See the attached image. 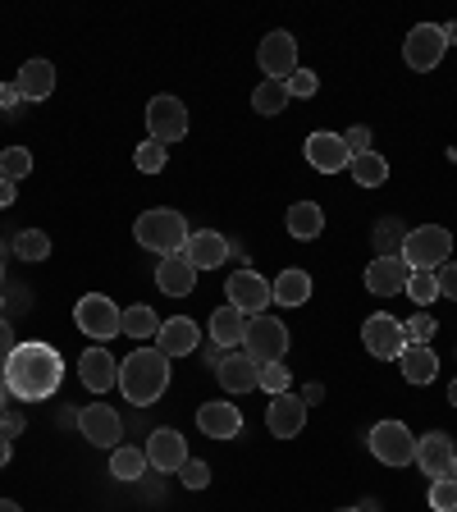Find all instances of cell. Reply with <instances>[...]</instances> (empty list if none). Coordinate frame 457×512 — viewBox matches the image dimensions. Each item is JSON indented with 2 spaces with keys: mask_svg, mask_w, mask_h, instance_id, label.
<instances>
[{
  "mask_svg": "<svg viewBox=\"0 0 457 512\" xmlns=\"http://www.w3.org/2000/svg\"><path fill=\"white\" fill-rule=\"evenodd\" d=\"M19 101H23L19 87H14V83H0V110H5V115H10V110L19 106Z\"/></svg>",
  "mask_w": 457,
  "mask_h": 512,
  "instance_id": "c3c4849f",
  "label": "cell"
},
{
  "mask_svg": "<svg viewBox=\"0 0 457 512\" xmlns=\"http://www.w3.org/2000/svg\"><path fill=\"white\" fill-rule=\"evenodd\" d=\"M339 512H362V508H339Z\"/></svg>",
  "mask_w": 457,
  "mask_h": 512,
  "instance_id": "680465c9",
  "label": "cell"
},
{
  "mask_svg": "<svg viewBox=\"0 0 457 512\" xmlns=\"http://www.w3.org/2000/svg\"><path fill=\"white\" fill-rule=\"evenodd\" d=\"M444 42H448V46H457V23H448V28H444Z\"/></svg>",
  "mask_w": 457,
  "mask_h": 512,
  "instance_id": "f5cc1de1",
  "label": "cell"
},
{
  "mask_svg": "<svg viewBox=\"0 0 457 512\" xmlns=\"http://www.w3.org/2000/svg\"><path fill=\"white\" fill-rule=\"evenodd\" d=\"M403 380L407 384H435L439 380V357L430 348H403Z\"/></svg>",
  "mask_w": 457,
  "mask_h": 512,
  "instance_id": "f1b7e54d",
  "label": "cell"
},
{
  "mask_svg": "<svg viewBox=\"0 0 457 512\" xmlns=\"http://www.w3.org/2000/svg\"><path fill=\"white\" fill-rule=\"evenodd\" d=\"M403 334H407V348H430V339L439 334V325H435L430 311H416L412 320H403Z\"/></svg>",
  "mask_w": 457,
  "mask_h": 512,
  "instance_id": "8d00e7d4",
  "label": "cell"
},
{
  "mask_svg": "<svg viewBox=\"0 0 457 512\" xmlns=\"http://www.w3.org/2000/svg\"><path fill=\"white\" fill-rule=\"evenodd\" d=\"M14 348H19V343H14V330H10V320L0 316V366L10 362V352H14Z\"/></svg>",
  "mask_w": 457,
  "mask_h": 512,
  "instance_id": "bcb514c9",
  "label": "cell"
},
{
  "mask_svg": "<svg viewBox=\"0 0 457 512\" xmlns=\"http://www.w3.org/2000/svg\"><path fill=\"white\" fill-rule=\"evenodd\" d=\"M307 426V403L298 394H275L266 407V430L275 439H298Z\"/></svg>",
  "mask_w": 457,
  "mask_h": 512,
  "instance_id": "2e32d148",
  "label": "cell"
},
{
  "mask_svg": "<svg viewBox=\"0 0 457 512\" xmlns=\"http://www.w3.org/2000/svg\"><path fill=\"white\" fill-rule=\"evenodd\" d=\"M298 398H302L307 407H311V403H320V398H325V384H302V394H298Z\"/></svg>",
  "mask_w": 457,
  "mask_h": 512,
  "instance_id": "f907efd6",
  "label": "cell"
},
{
  "mask_svg": "<svg viewBox=\"0 0 457 512\" xmlns=\"http://www.w3.org/2000/svg\"><path fill=\"white\" fill-rule=\"evenodd\" d=\"M343 142H348L352 156H362V151H371V128H366V124H352L348 133H343Z\"/></svg>",
  "mask_w": 457,
  "mask_h": 512,
  "instance_id": "f6af8a7d",
  "label": "cell"
},
{
  "mask_svg": "<svg viewBox=\"0 0 457 512\" xmlns=\"http://www.w3.org/2000/svg\"><path fill=\"white\" fill-rule=\"evenodd\" d=\"M147 448H133V444H119L110 448V476L115 480H142V471H147Z\"/></svg>",
  "mask_w": 457,
  "mask_h": 512,
  "instance_id": "4dcf8cb0",
  "label": "cell"
},
{
  "mask_svg": "<svg viewBox=\"0 0 457 512\" xmlns=\"http://www.w3.org/2000/svg\"><path fill=\"white\" fill-rule=\"evenodd\" d=\"M0 311H5V293H0Z\"/></svg>",
  "mask_w": 457,
  "mask_h": 512,
  "instance_id": "91938a15",
  "label": "cell"
},
{
  "mask_svg": "<svg viewBox=\"0 0 457 512\" xmlns=\"http://www.w3.org/2000/svg\"><path fill=\"white\" fill-rule=\"evenodd\" d=\"M453 458H457V444H453V435H444V430H430V435L416 439V467L426 471L430 480L453 476Z\"/></svg>",
  "mask_w": 457,
  "mask_h": 512,
  "instance_id": "9a60e30c",
  "label": "cell"
},
{
  "mask_svg": "<svg viewBox=\"0 0 457 512\" xmlns=\"http://www.w3.org/2000/svg\"><path fill=\"white\" fill-rule=\"evenodd\" d=\"M435 284H439V298L457 302V266H453V261H444V266L435 270Z\"/></svg>",
  "mask_w": 457,
  "mask_h": 512,
  "instance_id": "ee69618b",
  "label": "cell"
},
{
  "mask_svg": "<svg viewBox=\"0 0 457 512\" xmlns=\"http://www.w3.org/2000/svg\"><path fill=\"white\" fill-rule=\"evenodd\" d=\"M14 256H23V261H46V256H51L46 229H23V234H14Z\"/></svg>",
  "mask_w": 457,
  "mask_h": 512,
  "instance_id": "836d02e7",
  "label": "cell"
},
{
  "mask_svg": "<svg viewBox=\"0 0 457 512\" xmlns=\"http://www.w3.org/2000/svg\"><path fill=\"white\" fill-rule=\"evenodd\" d=\"M165 160H170V151L160 147V142H151V138L133 151V165H138L142 174H160V170H165Z\"/></svg>",
  "mask_w": 457,
  "mask_h": 512,
  "instance_id": "ab89813d",
  "label": "cell"
},
{
  "mask_svg": "<svg viewBox=\"0 0 457 512\" xmlns=\"http://www.w3.org/2000/svg\"><path fill=\"white\" fill-rule=\"evenodd\" d=\"M430 508L435 512H457V480L453 476L430 480Z\"/></svg>",
  "mask_w": 457,
  "mask_h": 512,
  "instance_id": "60d3db41",
  "label": "cell"
},
{
  "mask_svg": "<svg viewBox=\"0 0 457 512\" xmlns=\"http://www.w3.org/2000/svg\"><path fill=\"white\" fill-rule=\"evenodd\" d=\"M357 508H362V512H380V503H375V499H362Z\"/></svg>",
  "mask_w": 457,
  "mask_h": 512,
  "instance_id": "11a10c76",
  "label": "cell"
},
{
  "mask_svg": "<svg viewBox=\"0 0 457 512\" xmlns=\"http://www.w3.org/2000/svg\"><path fill=\"white\" fill-rule=\"evenodd\" d=\"M453 480H457V458H453Z\"/></svg>",
  "mask_w": 457,
  "mask_h": 512,
  "instance_id": "6125c7cd",
  "label": "cell"
},
{
  "mask_svg": "<svg viewBox=\"0 0 457 512\" xmlns=\"http://www.w3.org/2000/svg\"><path fill=\"white\" fill-rule=\"evenodd\" d=\"M302 151H307V165L316 174H343L352 165V151L343 142V133H311L302 142Z\"/></svg>",
  "mask_w": 457,
  "mask_h": 512,
  "instance_id": "4fadbf2b",
  "label": "cell"
},
{
  "mask_svg": "<svg viewBox=\"0 0 457 512\" xmlns=\"http://www.w3.org/2000/svg\"><path fill=\"white\" fill-rule=\"evenodd\" d=\"M243 352L252 362H284L288 352V325L275 316H247V334H243Z\"/></svg>",
  "mask_w": 457,
  "mask_h": 512,
  "instance_id": "5b68a950",
  "label": "cell"
},
{
  "mask_svg": "<svg viewBox=\"0 0 457 512\" xmlns=\"http://www.w3.org/2000/svg\"><path fill=\"white\" fill-rule=\"evenodd\" d=\"M170 389V357L160 348H138L119 362V394L133 407H151Z\"/></svg>",
  "mask_w": 457,
  "mask_h": 512,
  "instance_id": "7a4b0ae2",
  "label": "cell"
},
{
  "mask_svg": "<svg viewBox=\"0 0 457 512\" xmlns=\"http://www.w3.org/2000/svg\"><path fill=\"white\" fill-rule=\"evenodd\" d=\"M403 293L416 302V307H430V302L439 298V284H435V275H430V270H412V275H407V288H403Z\"/></svg>",
  "mask_w": 457,
  "mask_h": 512,
  "instance_id": "74e56055",
  "label": "cell"
},
{
  "mask_svg": "<svg viewBox=\"0 0 457 512\" xmlns=\"http://www.w3.org/2000/svg\"><path fill=\"white\" fill-rule=\"evenodd\" d=\"M183 256L192 261L197 275H202V270H220L224 256H229V238L215 234V229H197V234L188 238V247H183Z\"/></svg>",
  "mask_w": 457,
  "mask_h": 512,
  "instance_id": "603a6c76",
  "label": "cell"
},
{
  "mask_svg": "<svg viewBox=\"0 0 457 512\" xmlns=\"http://www.w3.org/2000/svg\"><path fill=\"white\" fill-rule=\"evenodd\" d=\"M156 284H160V293H170V298H192L197 293V270H192V261L188 256H165L156 266Z\"/></svg>",
  "mask_w": 457,
  "mask_h": 512,
  "instance_id": "cb8c5ba5",
  "label": "cell"
},
{
  "mask_svg": "<svg viewBox=\"0 0 457 512\" xmlns=\"http://www.w3.org/2000/svg\"><path fill=\"white\" fill-rule=\"evenodd\" d=\"M453 256V234L444 224H421V229H407V243H403V266L407 270H430L435 275Z\"/></svg>",
  "mask_w": 457,
  "mask_h": 512,
  "instance_id": "277c9868",
  "label": "cell"
},
{
  "mask_svg": "<svg viewBox=\"0 0 457 512\" xmlns=\"http://www.w3.org/2000/svg\"><path fill=\"white\" fill-rule=\"evenodd\" d=\"M78 380H83L92 394H110V389L119 384V362L96 343V348L83 352V362H78Z\"/></svg>",
  "mask_w": 457,
  "mask_h": 512,
  "instance_id": "44dd1931",
  "label": "cell"
},
{
  "mask_svg": "<svg viewBox=\"0 0 457 512\" xmlns=\"http://www.w3.org/2000/svg\"><path fill=\"white\" fill-rule=\"evenodd\" d=\"M243 334H247V316L238 307H215V316H211V343L215 348H224V352H234V348H243Z\"/></svg>",
  "mask_w": 457,
  "mask_h": 512,
  "instance_id": "d4e9b609",
  "label": "cell"
},
{
  "mask_svg": "<svg viewBox=\"0 0 457 512\" xmlns=\"http://www.w3.org/2000/svg\"><path fill=\"white\" fill-rule=\"evenodd\" d=\"M28 174H32V151L28 147H5L0 151V179L19 183V179H28Z\"/></svg>",
  "mask_w": 457,
  "mask_h": 512,
  "instance_id": "d590c367",
  "label": "cell"
},
{
  "mask_svg": "<svg viewBox=\"0 0 457 512\" xmlns=\"http://www.w3.org/2000/svg\"><path fill=\"white\" fill-rule=\"evenodd\" d=\"M10 458H14V444H10V435L0 430V467H10Z\"/></svg>",
  "mask_w": 457,
  "mask_h": 512,
  "instance_id": "816d5d0a",
  "label": "cell"
},
{
  "mask_svg": "<svg viewBox=\"0 0 457 512\" xmlns=\"http://www.w3.org/2000/svg\"><path fill=\"white\" fill-rule=\"evenodd\" d=\"M288 234L302 238V243L320 238V234H325V211H320L316 202H293V206H288Z\"/></svg>",
  "mask_w": 457,
  "mask_h": 512,
  "instance_id": "4316f807",
  "label": "cell"
},
{
  "mask_svg": "<svg viewBox=\"0 0 457 512\" xmlns=\"http://www.w3.org/2000/svg\"><path fill=\"white\" fill-rule=\"evenodd\" d=\"M256 375H261V362H252L243 348L224 352L220 366H215V380L224 384V394H252V389H256Z\"/></svg>",
  "mask_w": 457,
  "mask_h": 512,
  "instance_id": "e0dca14e",
  "label": "cell"
},
{
  "mask_svg": "<svg viewBox=\"0 0 457 512\" xmlns=\"http://www.w3.org/2000/svg\"><path fill=\"white\" fill-rule=\"evenodd\" d=\"M407 275L412 270L403 266V256H375L371 266H366V288H371L375 298H403Z\"/></svg>",
  "mask_w": 457,
  "mask_h": 512,
  "instance_id": "d6986e66",
  "label": "cell"
},
{
  "mask_svg": "<svg viewBox=\"0 0 457 512\" xmlns=\"http://www.w3.org/2000/svg\"><path fill=\"white\" fill-rule=\"evenodd\" d=\"M366 444H371L375 462H384V467H412L416 462V435L403 421H375Z\"/></svg>",
  "mask_w": 457,
  "mask_h": 512,
  "instance_id": "8992f818",
  "label": "cell"
},
{
  "mask_svg": "<svg viewBox=\"0 0 457 512\" xmlns=\"http://www.w3.org/2000/svg\"><path fill=\"white\" fill-rule=\"evenodd\" d=\"M0 279H5V261H0Z\"/></svg>",
  "mask_w": 457,
  "mask_h": 512,
  "instance_id": "94428289",
  "label": "cell"
},
{
  "mask_svg": "<svg viewBox=\"0 0 457 512\" xmlns=\"http://www.w3.org/2000/svg\"><path fill=\"white\" fill-rule=\"evenodd\" d=\"M0 380H5L10 398H19V403H42V398H51L55 389H60L64 357L51 348V343L28 339L10 352V362L0 366Z\"/></svg>",
  "mask_w": 457,
  "mask_h": 512,
  "instance_id": "6da1fadb",
  "label": "cell"
},
{
  "mask_svg": "<svg viewBox=\"0 0 457 512\" xmlns=\"http://www.w3.org/2000/svg\"><path fill=\"white\" fill-rule=\"evenodd\" d=\"M197 343H202V330H197V320H188V316L160 320L156 348L165 352V357H192V352H197Z\"/></svg>",
  "mask_w": 457,
  "mask_h": 512,
  "instance_id": "ac0fdd59",
  "label": "cell"
},
{
  "mask_svg": "<svg viewBox=\"0 0 457 512\" xmlns=\"http://www.w3.org/2000/svg\"><path fill=\"white\" fill-rule=\"evenodd\" d=\"M284 87H288V101H293V96H302V101H307V96H316V92H320V78L311 74V69H298V74L288 78Z\"/></svg>",
  "mask_w": 457,
  "mask_h": 512,
  "instance_id": "7bdbcfd3",
  "label": "cell"
},
{
  "mask_svg": "<svg viewBox=\"0 0 457 512\" xmlns=\"http://www.w3.org/2000/svg\"><path fill=\"white\" fill-rule=\"evenodd\" d=\"M448 403H453V407H457V380H453V384H448Z\"/></svg>",
  "mask_w": 457,
  "mask_h": 512,
  "instance_id": "6f0895ef",
  "label": "cell"
},
{
  "mask_svg": "<svg viewBox=\"0 0 457 512\" xmlns=\"http://www.w3.org/2000/svg\"><path fill=\"white\" fill-rule=\"evenodd\" d=\"M256 389H266L270 398L288 394V389H293V371H288V366H279V362H266V366H261V375H256Z\"/></svg>",
  "mask_w": 457,
  "mask_h": 512,
  "instance_id": "f35d334b",
  "label": "cell"
},
{
  "mask_svg": "<svg viewBox=\"0 0 457 512\" xmlns=\"http://www.w3.org/2000/svg\"><path fill=\"white\" fill-rule=\"evenodd\" d=\"M448 42H444V28L439 23H416L412 32H407L403 42V60L412 74H430V69H439V60H444Z\"/></svg>",
  "mask_w": 457,
  "mask_h": 512,
  "instance_id": "ba28073f",
  "label": "cell"
},
{
  "mask_svg": "<svg viewBox=\"0 0 457 512\" xmlns=\"http://www.w3.org/2000/svg\"><path fill=\"white\" fill-rule=\"evenodd\" d=\"M23 426H28V421H23V412H10V407L0 412V430H5V435H23Z\"/></svg>",
  "mask_w": 457,
  "mask_h": 512,
  "instance_id": "7dc6e473",
  "label": "cell"
},
{
  "mask_svg": "<svg viewBox=\"0 0 457 512\" xmlns=\"http://www.w3.org/2000/svg\"><path fill=\"white\" fill-rule=\"evenodd\" d=\"M78 430H83V439L96 448H119V439H124L119 412L110 403H87L83 412H78Z\"/></svg>",
  "mask_w": 457,
  "mask_h": 512,
  "instance_id": "5bb4252c",
  "label": "cell"
},
{
  "mask_svg": "<svg viewBox=\"0 0 457 512\" xmlns=\"http://www.w3.org/2000/svg\"><path fill=\"white\" fill-rule=\"evenodd\" d=\"M147 462H151L156 471H179L183 462H188V439H183L179 430H170V426L151 430V439H147Z\"/></svg>",
  "mask_w": 457,
  "mask_h": 512,
  "instance_id": "7402d4cb",
  "label": "cell"
},
{
  "mask_svg": "<svg viewBox=\"0 0 457 512\" xmlns=\"http://www.w3.org/2000/svg\"><path fill=\"white\" fill-rule=\"evenodd\" d=\"M5 403H10V389H5V380H0V412H5Z\"/></svg>",
  "mask_w": 457,
  "mask_h": 512,
  "instance_id": "9f6ffc18",
  "label": "cell"
},
{
  "mask_svg": "<svg viewBox=\"0 0 457 512\" xmlns=\"http://www.w3.org/2000/svg\"><path fill=\"white\" fill-rule=\"evenodd\" d=\"M179 480L188 485V490H206V485H211V467H206L202 458H188L179 467Z\"/></svg>",
  "mask_w": 457,
  "mask_h": 512,
  "instance_id": "b9f144b4",
  "label": "cell"
},
{
  "mask_svg": "<svg viewBox=\"0 0 457 512\" xmlns=\"http://www.w3.org/2000/svg\"><path fill=\"white\" fill-rule=\"evenodd\" d=\"M362 343L371 357H380V362H398L407 348V334H403V320L389 316V311H375L371 320L362 325Z\"/></svg>",
  "mask_w": 457,
  "mask_h": 512,
  "instance_id": "30bf717a",
  "label": "cell"
},
{
  "mask_svg": "<svg viewBox=\"0 0 457 512\" xmlns=\"http://www.w3.org/2000/svg\"><path fill=\"white\" fill-rule=\"evenodd\" d=\"M224 293H229V307H238L243 316H266V307L275 302L266 275H256V270H234L229 284H224Z\"/></svg>",
  "mask_w": 457,
  "mask_h": 512,
  "instance_id": "8fae6325",
  "label": "cell"
},
{
  "mask_svg": "<svg viewBox=\"0 0 457 512\" xmlns=\"http://www.w3.org/2000/svg\"><path fill=\"white\" fill-rule=\"evenodd\" d=\"M284 106H288V87L284 83H270V78H266V83L252 92V110H256V115H279Z\"/></svg>",
  "mask_w": 457,
  "mask_h": 512,
  "instance_id": "e575fe53",
  "label": "cell"
},
{
  "mask_svg": "<svg viewBox=\"0 0 457 512\" xmlns=\"http://www.w3.org/2000/svg\"><path fill=\"white\" fill-rule=\"evenodd\" d=\"M14 87H19L23 101H46V96L55 92V64L51 60H28L19 69V78H14Z\"/></svg>",
  "mask_w": 457,
  "mask_h": 512,
  "instance_id": "484cf974",
  "label": "cell"
},
{
  "mask_svg": "<svg viewBox=\"0 0 457 512\" xmlns=\"http://www.w3.org/2000/svg\"><path fill=\"white\" fill-rule=\"evenodd\" d=\"M348 174L357 188H384V183H389V160H384L380 151H362V156H352Z\"/></svg>",
  "mask_w": 457,
  "mask_h": 512,
  "instance_id": "83f0119b",
  "label": "cell"
},
{
  "mask_svg": "<svg viewBox=\"0 0 457 512\" xmlns=\"http://www.w3.org/2000/svg\"><path fill=\"white\" fill-rule=\"evenodd\" d=\"M119 330H124L128 339H156L160 320L147 302H133V307H124V316H119Z\"/></svg>",
  "mask_w": 457,
  "mask_h": 512,
  "instance_id": "1f68e13d",
  "label": "cell"
},
{
  "mask_svg": "<svg viewBox=\"0 0 457 512\" xmlns=\"http://www.w3.org/2000/svg\"><path fill=\"white\" fill-rule=\"evenodd\" d=\"M197 430L211 439H238V430H243V412H238V403H229V398H220V403H202L197 407Z\"/></svg>",
  "mask_w": 457,
  "mask_h": 512,
  "instance_id": "ffe728a7",
  "label": "cell"
},
{
  "mask_svg": "<svg viewBox=\"0 0 457 512\" xmlns=\"http://www.w3.org/2000/svg\"><path fill=\"white\" fill-rule=\"evenodd\" d=\"M147 128H151V142H160V147L183 142L188 138V106H183L179 96H151Z\"/></svg>",
  "mask_w": 457,
  "mask_h": 512,
  "instance_id": "9c48e42d",
  "label": "cell"
},
{
  "mask_svg": "<svg viewBox=\"0 0 457 512\" xmlns=\"http://www.w3.org/2000/svg\"><path fill=\"white\" fill-rule=\"evenodd\" d=\"M14 202H19V183L0 179V211H5V206H14Z\"/></svg>",
  "mask_w": 457,
  "mask_h": 512,
  "instance_id": "681fc988",
  "label": "cell"
},
{
  "mask_svg": "<svg viewBox=\"0 0 457 512\" xmlns=\"http://www.w3.org/2000/svg\"><path fill=\"white\" fill-rule=\"evenodd\" d=\"M119 316H124V311H119L106 293H87V298H78V307H74V325L83 334H92L96 343H106V339H115V334H124V330H119Z\"/></svg>",
  "mask_w": 457,
  "mask_h": 512,
  "instance_id": "52a82bcc",
  "label": "cell"
},
{
  "mask_svg": "<svg viewBox=\"0 0 457 512\" xmlns=\"http://www.w3.org/2000/svg\"><path fill=\"white\" fill-rule=\"evenodd\" d=\"M133 238H138L147 252L179 256L183 247H188L192 229H188V220H183L179 211H170V206H156V211H142L138 215V224H133Z\"/></svg>",
  "mask_w": 457,
  "mask_h": 512,
  "instance_id": "3957f363",
  "label": "cell"
},
{
  "mask_svg": "<svg viewBox=\"0 0 457 512\" xmlns=\"http://www.w3.org/2000/svg\"><path fill=\"white\" fill-rule=\"evenodd\" d=\"M256 64H261V74L270 83H288L298 74V42H293V32H270L261 42V51H256Z\"/></svg>",
  "mask_w": 457,
  "mask_h": 512,
  "instance_id": "7c38bea8",
  "label": "cell"
},
{
  "mask_svg": "<svg viewBox=\"0 0 457 512\" xmlns=\"http://www.w3.org/2000/svg\"><path fill=\"white\" fill-rule=\"evenodd\" d=\"M270 293H275L279 307H302V302L311 298V275L307 270H284V275L270 284Z\"/></svg>",
  "mask_w": 457,
  "mask_h": 512,
  "instance_id": "f546056e",
  "label": "cell"
},
{
  "mask_svg": "<svg viewBox=\"0 0 457 512\" xmlns=\"http://www.w3.org/2000/svg\"><path fill=\"white\" fill-rule=\"evenodd\" d=\"M403 243H407V224L403 220H380L375 224V256H403Z\"/></svg>",
  "mask_w": 457,
  "mask_h": 512,
  "instance_id": "d6a6232c",
  "label": "cell"
},
{
  "mask_svg": "<svg viewBox=\"0 0 457 512\" xmlns=\"http://www.w3.org/2000/svg\"><path fill=\"white\" fill-rule=\"evenodd\" d=\"M0 512H23V508H19L14 499H0Z\"/></svg>",
  "mask_w": 457,
  "mask_h": 512,
  "instance_id": "db71d44e",
  "label": "cell"
}]
</instances>
